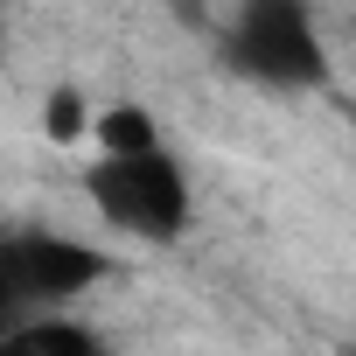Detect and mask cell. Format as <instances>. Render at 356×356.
Segmentation results:
<instances>
[{"instance_id":"7a4b0ae2","label":"cell","mask_w":356,"mask_h":356,"mask_svg":"<svg viewBox=\"0 0 356 356\" xmlns=\"http://www.w3.org/2000/svg\"><path fill=\"white\" fill-rule=\"evenodd\" d=\"M105 252L77 231L56 224H8L0 231V328L49 314V307H77L98 280H105Z\"/></svg>"},{"instance_id":"277c9868","label":"cell","mask_w":356,"mask_h":356,"mask_svg":"<svg viewBox=\"0 0 356 356\" xmlns=\"http://www.w3.org/2000/svg\"><path fill=\"white\" fill-rule=\"evenodd\" d=\"M0 356H112V349L77 307H49V314L0 328Z\"/></svg>"},{"instance_id":"3957f363","label":"cell","mask_w":356,"mask_h":356,"mask_svg":"<svg viewBox=\"0 0 356 356\" xmlns=\"http://www.w3.org/2000/svg\"><path fill=\"white\" fill-rule=\"evenodd\" d=\"M224 63L280 98H300L314 84H328V42L307 0H245L224 29Z\"/></svg>"},{"instance_id":"8992f818","label":"cell","mask_w":356,"mask_h":356,"mask_svg":"<svg viewBox=\"0 0 356 356\" xmlns=\"http://www.w3.org/2000/svg\"><path fill=\"white\" fill-rule=\"evenodd\" d=\"M349 356H356V349H349Z\"/></svg>"},{"instance_id":"5b68a950","label":"cell","mask_w":356,"mask_h":356,"mask_svg":"<svg viewBox=\"0 0 356 356\" xmlns=\"http://www.w3.org/2000/svg\"><path fill=\"white\" fill-rule=\"evenodd\" d=\"M91 105H98V98H84L77 84L49 91V98H42V140H56V147H84V133H91Z\"/></svg>"},{"instance_id":"6da1fadb","label":"cell","mask_w":356,"mask_h":356,"mask_svg":"<svg viewBox=\"0 0 356 356\" xmlns=\"http://www.w3.org/2000/svg\"><path fill=\"white\" fill-rule=\"evenodd\" d=\"M84 203L98 210V224L112 238H133V245H154V252L182 245L196 231V182H189V161L168 140L84 154Z\"/></svg>"}]
</instances>
